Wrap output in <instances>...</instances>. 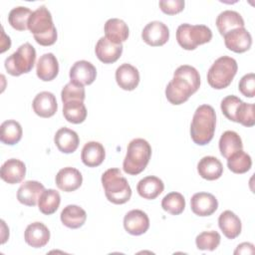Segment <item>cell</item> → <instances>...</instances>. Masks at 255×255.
I'll use <instances>...</instances> for the list:
<instances>
[{"label": "cell", "mask_w": 255, "mask_h": 255, "mask_svg": "<svg viewBox=\"0 0 255 255\" xmlns=\"http://www.w3.org/2000/svg\"><path fill=\"white\" fill-rule=\"evenodd\" d=\"M45 190L44 185L36 180H27L21 184L17 191V199L27 206H35L40 195Z\"/></svg>", "instance_id": "obj_19"}, {"label": "cell", "mask_w": 255, "mask_h": 255, "mask_svg": "<svg viewBox=\"0 0 255 255\" xmlns=\"http://www.w3.org/2000/svg\"><path fill=\"white\" fill-rule=\"evenodd\" d=\"M70 79L71 82L86 86L91 85L97 77V70L96 67L86 60L77 61L70 70Z\"/></svg>", "instance_id": "obj_13"}, {"label": "cell", "mask_w": 255, "mask_h": 255, "mask_svg": "<svg viewBox=\"0 0 255 255\" xmlns=\"http://www.w3.org/2000/svg\"><path fill=\"white\" fill-rule=\"evenodd\" d=\"M236 123L243 125L244 127H253L255 125V117H254V105L247 104L242 102L237 116H236Z\"/></svg>", "instance_id": "obj_40"}, {"label": "cell", "mask_w": 255, "mask_h": 255, "mask_svg": "<svg viewBox=\"0 0 255 255\" xmlns=\"http://www.w3.org/2000/svg\"><path fill=\"white\" fill-rule=\"evenodd\" d=\"M164 189L162 180L156 176L148 175L140 179L136 185L138 194L144 199H155Z\"/></svg>", "instance_id": "obj_27"}, {"label": "cell", "mask_w": 255, "mask_h": 255, "mask_svg": "<svg viewBox=\"0 0 255 255\" xmlns=\"http://www.w3.org/2000/svg\"><path fill=\"white\" fill-rule=\"evenodd\" d=\"M128 27L119 18H111L105 24V37L114 44H122L128 37Z\"/></svg>", "instance_id": "obj_23"}, {"label": "cell", "mask_w": 255, "mask_h": 255, "mask_svg": "<svg viewBox=\"0 0 255 255\" xmlns=\"http://www.w3.org/2000/svg\"><path fill=\"white\" fill-rule=\"evenodd\" d=\"M238 89L240 93L247 97V98H253L255 96V75L254 73H249L244 75L238 85Z\"/></svg>", "instance_id": "obj_41"}, {"label": "cell", "mask_w": 255, "mask_h": 255, "mask_svg": "<svg viewBox=\"0 0 255 255\" xmlns=\"http://www.w3.org/2000/svg\"><path fill=\"white\" fill-rule=\"evenodd\" d=\"M238 70L235 59L222 56L215 60L207 72V82L209 86L216 90L227 88Z\"/></svg>", "instance_id": "obj_6"}, {"label": "cell", "mask_w": 255, "mask_h": 255, "mask_svg": "<svg viewBox=\"0 0 255 255\" xmlns=\"http://www.w3.org/2000/svg\"><path fill=\"white\" fill-rule=\"evenodd\" d=\"M33 111L41 118H50L54 116L58 110L56 97L51 92H41L33 100Z\"/></svg>", "instance_id": "obj_17"}, {"label": "cell", "mask_w": 255, "mask_h": 255, "mask_svg": "<svg viewBox=\"0 0 255 255\" xmlns=\"http://www.w3.org/2000/svg\"><path fill=\"white\" fill-rule=\"evenodd\" d=\"M61 203L60 193L55 189H45L39 197V210L45 215H51L57 211Z\"/></svg>", "instance_id": "obj_32"}, {"label": "cell", "mask_w": 255, "mask_h": 255, "mask_svg": "<svg viewBox=\"0 0 255 255\" xmlns=\"http://www.w3.org/2000/svg\"><path fill=\"white\" fill-rule=\"evenodd\" d=\"M28 29L35 41L42 46H51L57 41V30L51 12L44 5L32 12L28 20Z\"/></svg>", "instance_id": "obj_3"}, {"label": "cell", "mask_w": 255, "mask_h": 255, "mask_svg": "<svg viewBox=\"0 0 255 255\" xmlns=\"http://www.w3.org/2000/svg\"><path fill=\"white\" fill-rule=\"evenodd\" d=\"M95 53L104 64H113L122 56L123 44H114L106 37H101L96 44Z\"/></svg>", "instance_id": "obj_15"}, {"label": "cell", "mask_w": 255, "mask_h": 255, "mask_svg": "<svg viewBox=\"0 0 255 255\" xmlns=\"http://www.w3.org/2000/svg\"><path fill=\"white\" fill-rule=\"evenodd\" d=\"M216 126V114L209 105L199 106L193 115L190 125V135L194 143L205 145L211 141Z\"/></svg>", "instance_id": "obj_2"}, {"label": "cell", "mask_w": 255, "mask_h": 255, "mask_svg": "<svg viewBox=\"0 0 255 255\" xmlns=\"http://www.w3.org/2000/svg\"><path fill=\"white\" fill-rule=\"evenodd\" d=\"M200 87L198 71L189 65L179 66L173 73L172 80L165 88L167 101L172 105H181L186 102Z\"/></svg>", "instance_id": "obj_1"}, {"label": "cell", "mask_w": 255, "mask_h": 255, "mask_svg": "<svg viewBox=\"0 0 255 255\" xmlns=\"http://www.w3.org/2000/svg\"><path fill=\"white\" fill-rule=\"evenodd\" d=\"M150 156L151 147L145 139L134 138L130 140L123 162L124 171L129 175L139 174L145 169Z\"/></svg>", "instance_id": "obj_5"}, {"label": "cell", "mask_w": 255, "mask_h": 255, "mask_svg": "<svg viewBox=\"0 0 255 255\" xmlns=\"http://www.w3.org/2000/svg\"><path fill=\"white\" fill-rule=\"evenodd\" d=\"M218 225L225 237L228 239H235L241 233V220L230 210H225L219 215Z\"/></svg>", "instance_id": "obj_25"}, {"label": "cell", "mask_w": 255, "mask_h": 255, "mask_svg": "<svg viewBox=\"0 0 255 255\" xmlns=\"http://www.w3.org/2000/svg\"><path fill=\"white\" fill-rule=\"evenodd\" d=\"M124 227L131 235H141L149 228V218L140 209H132L124 217Z\"/></svg>", "instance_id": "obj_11"}, {"label": "cell", "mask_w": 255, "mask_h": 255, "mask_svg": "<svg viewBox=\"0 0 255 255\" xmlns=\"http://www.w3.org/2000/svg\"><path fill=\"white\" fill-rule=\"evenodd\" d=\"M254 252H255L254 245L249 242H244L237 246V248L234 251V254L235 255H237V254H253Z\"/></svg>", "instance_id": "obj_43"}, {"label": "cell", "mask_w": 255, "mask_h": 255, "mask_svg": "<svg viewBox=\"0 0 255 255\" xmlns=\"http://www.w3.org/2000/svg\"><path fill=\"white\" fill-rule=\"evenodd\" d=\"M251 165L252 159L250 155L242 149L237 150L227 158V166L234 173H245L251 168Z\"/></svg>", "instance_id": "obj_34"}, {"label": "cell", "mask_w": 255, "mask_h": 255, "mask_svg": "<svg viewBox=\"0 0 255 255\" xmlns=\"http://www.w3.org/2000/svg\"><path fill=\"white\" fill-rule=\"evenodd\" d=\"M220 239H221V236L217 231H214V230L203 231L196 236L195 243H196V247L199 250L213 251L218 247L220 243Z\"/></svg>", "instance_id": "obj_37"}, {"label": "cell", "mask_w": 255, "mask_h": 255, "mask_svg": "<svg viewBox=\"0 0 255 255\" xmlns=\"http://www.w3.org/2000/svg\"><path fill=\"white\" fill-rule=\"evenodd\" d=\"M243 148L240 135L233 130L224 131L219 139V150L223 157L228 158L232 153Z\"/></svg>", "instance_id": "obj_30"}, {"label": "cell", "mask_w": 255, "mask_h": 255, "mask_svg": "<svg viewBox=\"0 0 255 255\" xmlns=\"http://www.w3.org/2000/svg\"><path fill=\"white\" fill-rule=\"evenodd\" d=\"M212 32L205 25H191L183 23L176 30V40L184 50H194L199 45L210 42Z\"/></svg>", "instance_id": "obj_7"}, {"label": "cell", "mask_w": 255, "mask_h": 255, "mask_svg": "<svg viewBox=\"0 0 255 255\" xmlns=\"http://www.w3.org/2000/svg\"><path fill=\"white\" fill-rule=\"evenodd\" d=\"M116 81L123 90L132 91L139 83L138 70L130 64H122L116 70Z\"/></svg>", "instance_id": "obj_20"}, {"label": "cell", "mask_w": 255, "mask_h": 255, "mask_svg": "<svg viewBox=\"0 0 255 255\" xmlns=\"http://www.w3.org/2000/svg\"><path fill=\"white\" fill-rule=\"evenodd\" d=\"M87 219L86 211L75 204L67 205L61 212L62 223L72 229L80 228L84 225Z\"/></svg>", "instance_id": "obj_29"}, {"label": "cell", "mask_w": 255, "mask_h": 255, "mask_svg": "<svg viewBox=\"0 0 255 255\" xmlns=\"http://www.w3.org/2000/svg\"><path fill=\"white\" fill-rule=\"evenodd\" d=\"M224 43L228 50L235 53H244L252 45L251 34L244 28H236L227 32L224 36Z\"/></svg>", "instance_id": "obj_10"}, {"label": "cell", "mask_w": 255, "mask_h": 255, "mask_svg": "<svg viewBox=\"0 0 255 255\" xmlns=\"http://www.w3.org/2000/svg\"><path fill=\"white\" fill-rule=\"evenodd\" d=\"M54 142L61 152L72 153L78 148L80 139L75 130L64 127L56 131Z\"/></svg>", "instance_id": "obj_22"}, {"label": "cell", "mask_w": 255, "mask_h": 255, "mask_svg": "<svg viewBox=\"0 0 255 255\" xmlns=\"http://www.w3.org/2000/svg\"><path fill=\"white\" fill-rule=\"evenodd\" d=\"M107 199L114 204H124L130 199L131 188L119 168H109L102 175Z\"/></svg>", "instance_id": "obj_4"}, {"label": "cell", "mask_w": 255, "mask_h": 255, "mask_svg": "<svg viewBox=\"0 0 255 255\" xmlns=\"http://www.w3.org/2000/svg\"><path fill=\"white\" fill-rule=\"evenodd\" d=\"M36 50L30 43H24L5 60V69L11 76L29 73L35 64Z\"/></svg>", "instance_id": "obj_8"}, {"label": "cell", "mask_w": 255, "mask_h": 255, "mask_svg": "<svg viewBox=\"0 0 255 255\" xmlns=\"http://www.w3.org/2000/svg\"><path fill=\"white\" fill-rule=\"evenodd\" d=\"M86 98V92L84 86L75 84L73 82L68 83L61 92V99L63 104L69 101H81L84 102Z\"/></svg>", "instance_id": "obj_38"}, {"label": "cell", "mask_w": 255, "mask_h": 255, "mask_svg": "<svg viewBox=\"0 0 255 255\" xmlns=\"http://www.w3.org/2000/svg\"><path fill=\"white\" fill-rule=\"evenodd\" d=\"M32 11L28 7L17 6L14 7L8 15L9 24L18 31H25L28 29V20Z\"/></svg>", "instance_id": "obj_35"}, {"label": "cell", "mask_w": 255, "mask_h": 255, "mask_svg": "<svg viewBox=\"0 0 255 255\" xmlns=\"http://www.w3.org/2000/svg\"><path fill=\"white\" fill-rule=\"evenodd\" d=\"M106 156V151L102 143L98 141L87 142L81 153L83 163L89 167H96L103 163Z\"/></svg>", "instance_id": "obj_24"}, {"label": "cell", "mask_w": 255, "mask_h": 255, "mask_svg": "<svg viewBox=\"0 0 255 255\" xmlns=\"http://www.w3.org/2000/svg\"><path fill=\"white\" fill-rule=\"evenodd\" d=\"M190 207L194 214L198 216H209L218 208L216 197L208 192H197L190 199Z\"/></svg>", "instance_id": "obj_12"}, {"label": "cell", "mask_w": 255, "mask_h": 255, "mask_svg": "<svg viewBox=\"0 0 255 255\" xmlns=\"http://www.w3.org/2000/svg\"><path fill=\"white\" fill-rule=\"evenodd\" d=\"M241 103H242V101L234 95H230V96L225 97L221 101V105H220V108H221V111H222L223 115L229 121H232V122L236 123V116H237V113H238V110H239V107H240Z\"/></svg>", "instance_id": "obj_39"}, {"label": "cell", "mask_w": 255, "mask_h": 255, "mask_svg": "<svg viewBox=\"0 0 255 255\" xmlns=\"http://www.w3.org/2000/svg\"><path fill=\"white\" fill-rule=\"evenodd\" d=\"M183 0H160L158 2L160 10L167 15H175L184 9Z\"/></svg>", "instance_id": "obj_42"}, {"label": "cell", "mask_w": 255, "mask_h": 255, "mask_svg": "<svg viewBox=\"0 0 255 255\" xmlns=\"http://www.w3.org/2000/svg\"><path fill=\"white\" fill-rule=\"evenodd\" d=\"M64 118L72 124H81L87 118V109L81 101H69L63 104Z\"/></svg>", "instance_id": "obj_33"}, {"label": "cell", "mask_w": 255, "mask_h": 255, "mask_svg": "<svg viewBox=\"0 0 255 255\" xmlns=\"http://www.w3.org/2000/svg\"><path fill=\"white\" fill-rule=\"evenodd\" d=\"M141 38L143 42L149 46H162L169 39V30L164 23L160 21H151L143 28Z\"/></svg>", "instance_id": "obj_9"}, {"label": "cell", "mask_w": 255, "mask_h": 255, "mask_svg": "<svg viewBox=\"0 0 255 255\" xmlns=\"http://www.w3.org/2000/svg\"><path fill=\"white\" fill-rule=\"evenodd\" d=\"M36 73L38 78L44 82L54 80L59 73V63L56 56L53 53L42 55L37 62Z\"/></svg>", "instance_id": "obj_21"}, {"label": "cell", "mask_w": 255, "mask_h": 255, "mask_svg": "<svg viewBox=\"0 0 255 255\" xmlns=\"http://www.w3.org/2000/svg\"><path fill=\"white\" fill-rule=\"evenodd\" d=\"M26 174V165L23 161L17 158H10L6 160L2 166L0 171L1 178L9 183L16 184L21 182Z\"/></svg>", "instance_id": "obj_18"}, {"label": "cell", "mask_w": 255, "mask_h": 255, "mask_svg": "<svg viewBox=\"0 0 255 255\" xmlns=\"http://www.w3.org/2000/svg\"><path fill=\"white\" fill-rule=\"evenodd\" d=\"M55 180L59 189L65 192H72L82 185L83 176L77 168L67 166L58 171Z\"/></svg>", "instance_id": "obj_14"}, {"label": "cell", "mask_w": 255, "mask_h": 255, "mask_svg": "<svg viewBox=\"0 0 255 255\" xmlns=\"http://www.w3.org/2000/svg\"><path fill=\"white\" fill-rule=\"evenodd\" d=\"M161 207L164 211L172 215H178L185 208V199L179 192H169L162 198Z\"/></svg>", "instance_id": "obj_36"}, {"label": "cell", "mask_w": 255, "mask_h": 255, "mask_svg": "<svg viewBox=\"0 0 255 255\" xmlns=\"http://www.w3.org/2000/svg\"><path fill=\"white\" fill-rule=\"evenodd\" d=\"M244 25L245 24L242 16L233 10H225L221 12L216 18V26L222 36L233 29L242 28Z\"/></svg>", "instance_id": "obj_28"}, {"label": "cell", "mask_w": 255, "mask_h": 255, "mask_svg": "<svg viewBox=\"0 0 255 255\" xmlns=\"http://www.w3.org/2000/svg\"><path fill=\"white\" fill-rule=\"evenodd\" d=\"M22 133L21 125L14 120L5 121L0 127V140L8 145L18 143L22 138Z\"/></svg>", "instance_id": "obj_31"}, {"label": "cell", "mask_w": 255, "mask_h": 255, "mask_svg": "<svg viewBox=\"0 0 255 255\" xmlns=\"http://www.w3.org/2000/svg\"><path fill=\"white\" fill-rule=\"evenodd\" d=\"M199 175L207 180L218 179L223 173V165L215 156H204L197 163Z\"/></svg>", "instance_id": "obj_26"}, {"label": "cell", "mask_w": 255, "mask_h": 255, "mask_svg": "<svg viewBox=\"0 0 255 255\" xmlns=\"http://www.w3.org/2000/svg\"><path fill=\"white\" fill-rule=\"evenodd\" d=\"M24 238L28 245L34 248H42L50 240V231L44 223L33 222L26 227Z\"/></svg>", "instance_id": "obj_16"}]
</instances>
